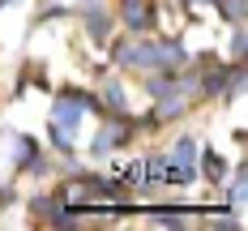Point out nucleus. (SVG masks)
I'll return each mask as SVG.
<instances>
[{
    "label": "nucleus",
    "mask_w": 248,
    "mask_h": 231,
    "mask_svg": "<svg viewBox=\"0 0 248 231\" xmlns=\"http://www.w3.org/2000/svg\"><path fill=\"white\" fill-rule=\"evenodd\" d=\"M77 13H81V26H86V34H90L94 43H107V39H111L116 17L103 9V0H81V4H77Z\"/></svg>",
    "instance_id": "f257e3e1"
},
{
    "label": "nucleus",
    "mask_w": 248,
    "mask_h": 231,
    "mask_svg": "<svg viewBox=\"0 0 248 231\" xmlns=\"http://www.w3.org/2000/svg\"><path fill=\"white\" fill-rule=\"evenodd\" d=\"M116 17L128 34H146L154 26V0H116Z\"/></svg>",
    "instance_id": "f03ea898"
},
{
    "label": "nucleus",
    "mask_w": 248,
    "mask_h": 231,
    "mask_svg": "<svg viewBox=\"0 0 248 231\" xmlns=\"http://www.w3.org/2000/svg\"><path fill=\"white\" fill-rule=\"evenodd\" d=\"M99 103H103V116H120V111H128V94H124L120 77H107V81L99 86Z\"/></svg>",
    "instance_id": "7ed1b4c3"
},
{
    "label": "nucleus",
    "mask_w": 248,
    "mask_h": 231,
    "mask_svg": "<svg viewBox=\"0 0 248 231\" xmlns=\"http://www.w3.org/2000/svg\"><path fill=\"white\" fill-rule=\"evenodd\" d=\"M197 163H201V171H205V180L214 184V188H223V180H227V158L214 146H205V150H197Z\"/></svg>",
    "instance_id": "20e7f679"
},
{
    "label": "nucleus",
    "mask_w": 248,
    "mask_h": 231,
    "mask_svg": "<svg viewBox=\"0 0 248 231\" xmlns=\"http://www.w3.org/2000/svg\"><path fill=\"white\" fill-rule=\"evenodd\" d=\"M167 163L171 167H197V141L184 133V137H175V146L167 150Z\"/></svg>",
    "instance_id": "39448f33"
},
{
    "label": "nucleus",
    "mask_w": 248,
    "mask_h": 231,
    "mask_svg": "<svg viewBox=\"0 0 248 231\" xmlns=\"http://www.w3.org/2000/svg\"><path fill=\"white\" fill-rule=\"evenodd\" d=\"M214 9H218V17L227 26H240L248 17V0H214Z\"/></svg>",
    "instance_id": "423d86ee"
},
{
    "label": "nucleus",
    "mask_w": 248,
    "mask_h": 231,
    "mask_svg": "<svg viewBox=\"0 0 248 231\" xmlns=\"http://www.w3.org/2000/svg\"><path fill=\"white\" fill-rule=\"evenodd\" d=\"M13 150H17V154H13V167L22 171L26 163L39 154V141H34V137H26V133H13Z\"/></svg>",
    "instance_id": "0eeeda50"
},
{
    "label": "nucleus",
    "mask_w": 248,
    "mask_h": 231,
    "mask_svg": "<svg viewBox=\"0 0 248 231\" xmlns=\"http://www.w3.org/2000/svg\"><path fill=\"white\" fill-rule=\"evenodd\" d=\"M227 197H231V205H235V210H240V205H244V163H240V167H235V180H231V184H227Z\"/></svg>",
    "instance_id": "6e6552de"
},
{
    "label": "nucleus",
    "mask_w": 248,
    "mask_h": 231,
    "mask_svg": "<svg viewBox=\"0 0 248 231\" xmlns=\"http://www.w3.org/2000/svg\"><path fill=\"white\" fill-rule=\"evenodd\" d=\"M231 60H244V22L231 26Z\"/></svg>",
    "instance_id": "1a4fd4ad"
},
{
    "label": "nucleus",
    "mask_w": 248,
    "mask_h": 231,
    "mask_svg": "<svg viewBox=\"0 0 248 231\" xmlns=\"http://www.w3.org/2000/svg\"><path fill=\"white\" fill-rule=\"evenodd\" d=\"M9 4H17V0H0V9H9Z\"/></svg>",
    "instance_id": "9d476101"
},
{
    "label": "nucleus",
    "mask_w": 248,
    "mask_h": 231,
    "mask_svg": "<svg viewBox=\"0 0 248 231\" xmlns=\"http://www.w3.org/2000/svg\"><path fill=\"white\" fill-rule=\"evenodd\" d=\"M188 4H214V0H188Z\"/></svg>",
    "instance_id": "9b49d317"
}]
</instances>
